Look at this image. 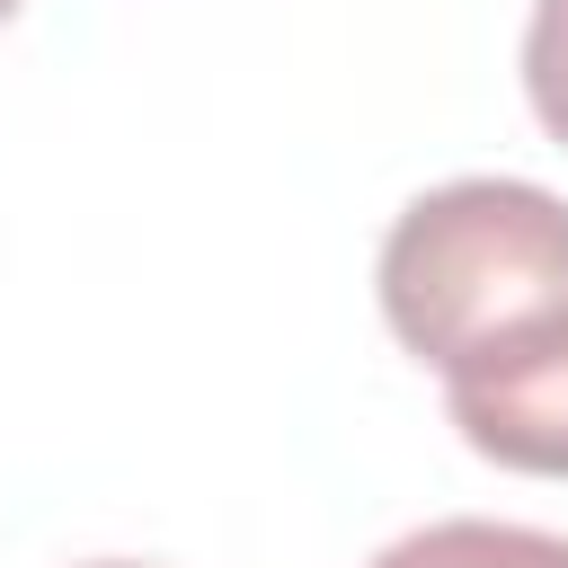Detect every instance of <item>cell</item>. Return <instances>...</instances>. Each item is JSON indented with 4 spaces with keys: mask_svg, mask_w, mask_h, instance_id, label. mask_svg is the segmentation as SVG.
Segmentation results:
<instances>
[{
    "mask_svg": "<svg viewBox=\"0 0 568 568\" xmlns=\"http://www.w3.org/2000/svg\"><path fill=\"white\" fill-rule=\"evenodd\" d=\"M0 18H18V0H0Z\"/></svg>",
    "mask_w": 568,
    "mask_h": 568,
    "instance_id": "obj_6",
    "label": "cell"
},
{
    "mask_svg": "<svg viewBox=\"0 0 568 568\" xmlns=\"http://www.w3.org/2000/svg\"><path fill=\"white\" fill-rule=\"evenodd\" d=\"M364 568H568V532L541 524H488V515H444L373 550Z\"/></svg>",
    "mask_w": 568,
    "mask_h": 568,
    "instance_id": "obj_3",
    "label": "cell"
},
{
    "mask_svg": "<svg viewBox=\"0 0 568 568\" xmlns=\"http://www.w3.org/2000/svg\"><path fill=\"white\" fill-rule=\"evenodd\" d=\"M89 568H142V559H89Z\"/></svg>",
    "mask_w": 568,
    "mask_h": 568,
    "instance_id": "obj_5",
    "label": "cell"
},
{
    "mask_svg": "<svg viewBox=\"0 0 568 568\" xmlns=\"http://www.w3.org/2000/svg\"><path fill=\"white\" fill-rule=\"evenodd\" d=\"M524 98L550 124V142H568V0H532L524 18Z\"/></svg>",
    "mask_w": 568,
    "mask_h": 568,
    "instance_id": "obj_4",
    "label": "cell"
},
{
    "mask_svg": "<svg viewBox=\"0 0 568 568\" xmlns=\"http://www.w3.org/2000/svg\"><path fill=\"white\" fill-rule=\"evenodd\" d=\"M382 320L435 373H479L568 320V195L532 178H444L382 240Z\"/></svg>",
    "mask_w": 568,
    "mask_h": 568,
    "instance_id": "obj_1",
    "label": "cell"
},
{
    "mask_svg": "<svg viewBox=\"0 0 568 568\" xmlns=\"http://www.w3.org/2000/svg\"><path fill=\"white\" fill-rule=\"evenodd\" d=\"M444 408L462 426V444L497 470H532V479H568V320L550 337H532L506 364L453 373Z\"/></svg>",
    "mask_w": 568,
    "mask_h": 568,
    "instance_id": "obj_2",
    "label": "cell"
}]
</instances>
